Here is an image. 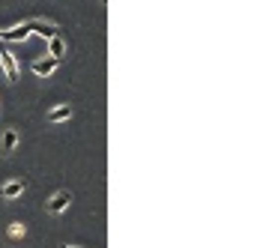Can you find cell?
Wrapping results in <instances>:
<instances>
[{"label": "cell", "instance_id": "1", "mask_svg": "<svg viewBox=\"0 0 254 248\" xmlns=\"http://www.w3.org/2000/svg\"><path fill=\"white\" fill-rule=\"evenodd\" d=\"M0 66H3V72H6L9 81L18 78V63H15V54L9 48H0Z\"/></svg>", "mask_w": 254, "mask_h": 248}, {"label": "cell", "instance_id": "2", "mask_svg": "<svg viewBox=\"0 0 254 248\" xmlns=\"http://www.w3.org/2000/svg\"><path fill=\"white\" fill-rule=\"evenodd\" d=\"M27 36H30V27L27 24H15L9 30H0V39H3V42H24Z\"/></svg>", "mask_w": 254, "mask_h": 248}, {"label": "cell", "instance_id": "3", "mask_svg": "<svg viewBox=\"0 0 254 248\" xmlns=\"http://www.w3.org/2000/svg\"><path fill=\"white\" fill-rule=\"evenodd\" d=\"M27 27H30V33H39L42 39H51V36H57V24H51V21H30Z\"/></svg>", "mask_w": 254, "mask_h": 248}, {"label": "cell", "instance_id": "4", "mask_svg": "<svg viewBox=\"0 0 254 248\" xmlns=\"http://www.w3.org/2000/svg\"><path fill=\"white\" fill-rule=\"evenodd\" d=\"M60 66V60H54V57H48V60H36L30 69H33V75H39V78H48L54 69Z\"/></svg>", "mask_w": 254, "mask_h": 248}, {"label": "cell", "instance_id": "5", "mask_svg": "<svg viewBox=\"0 0 254 248\" xmlns=\"http://www.w3.org/2000/svg\"><path fill=\"white\" fill-rule=\"evenodd\" d=\"M69 200H72V194H69V191H57V194L48 200V212H54V215H57V212H63V209L69 206Z\"/></svg>", "mask_w": 254, "mask_h": 248}, {"label": "cell", "instance_id": "6", "mask_svg": "<svg viewBox=\"0 0 254 248\" xmlns=\"http://www.w3.org/2000/svg\"><path fill=\"white\" fill-rule=\"evenodd\" d=\"M24 188H27V183H24V180H12V183H6L3 188H0V194H3L6 200H12V197H18Z\"/></svg>", "mask_w": 254, "mask_h": 248}, {"label": "cell", "instance_id": "7", "mask_svg": "<svg viewBox=\"0 0 254 248\" xmlns=\"http://www.w3.org/2000/svg\"><path fill=\"white\" fill-rule=\"evenodd\" d=\"M63 54H66V42H63L60 36H51V39H48V57L63 60Z\"/></svg>", "mask_w": 254, "mask_h": 248}, {"label": "cell", "instance_id": "8", "mask_svg": "<svg viewBox=\"0 0 254 248\" xmlns=\"http://www.w3.org/2000/svg\"><path fill=\"white\" fill-rule=\"evenodd\" d=\"M18 147V132L15 129H9L6 135H3V141H0V150H3V153H12Z\"/></svg>", "mask_w": 254, "mask_h": 248}, {"label": "cell", "instance_id": "9", "mask_svg": "<svg viewBox=\"0 0 254 248\" xmlns=\"http://www.w3.org/2000/svg\"><path fill=\"white\" fill-rule=\"evenodd\" d=\"M69 117H72V108H69V105H60V108L48 111V120H51V123H63V120H69Z\"/></svg>", "mask_w": 254, "mask_h": 248}, {"label": "cell", "instance_id": "10", "mask_svg": "<svg viewBox=\"0 0 254 248\" xmlns=\"http://www.w3.org/2000/svg\"><path fill=\"white\" fill-rule=\"evenodd\" d=\"M9 236H24V224H18V221H15V224L9 227Z\"/></svg>", "mask_w": 254, "mask_h": 248}, {"label": "cell", "instance_id": "11", "mask_svg": "<svg viewBox=\"0 0 254 248\" xmlns=\"http://www.w3.org/2000/svg\"><path fill=\"white\" fill-rule=\"evenodd\" d=\"M60 248H75V245H60Z\"/></svg>", "mask_w": 254, "mask_h": 248}]
</instances>
